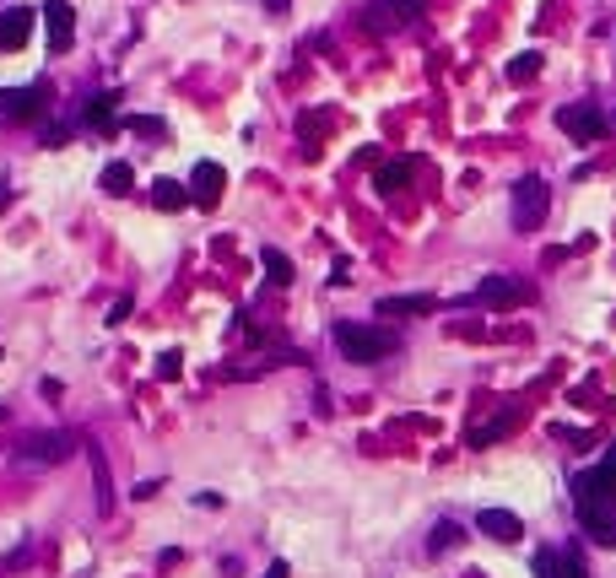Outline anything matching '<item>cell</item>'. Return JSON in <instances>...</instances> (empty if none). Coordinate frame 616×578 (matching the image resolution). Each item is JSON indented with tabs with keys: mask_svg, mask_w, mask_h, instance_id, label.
Wrapping results in <instances>:
<instances>
[{
	"mask_svg": "<svg viewBox=\"0 0 616 578\" xmlns=\"http://www.w3.org/2000/svg\"><path fill=\"white\" fill-rule=\"evenodd\" d=\"M33 22H38V12L6 6V12H0V49H22V44L33 38Z\"/></svg>",
	"mask_w": 616,
	"mask_h": 578,
	"instance_id": "cell-12",
	"label": "cell"
},
{
	"mask_svg": "<svg viewBox=\"0 0 616 578\" xmlns=\"http://www.w3.org/2000/svg\"><path fill=\"white\" fill-rule=\"evenodd\" d=\"M152 201H157V211H184L189 206V189L179 178H157L152 184Z\"/></svg>",
	"mask_w": 616,
	"mask_h": 578,
	"instance_id": "cell-15",
	"label": "cell"
},
{
	"mask_svg": "<svg viewBox=\"0 0 616 578\" xmlns=\"http://www.w3.org/2000/svg\"><path fill=\"white\" fill-rule=\"evenodd\" d=\"M71 455H76V438L71 432H33L12 455V465L17 471H49V465H65Z\"/></svg>",
	"mask_w": 616,
	"mask_h": 578,
	"instance_id": "cell-2",
	"label": "cell"
},
{
	"mask_svg": "<svg viewBox=\"0 0 616 578\" xmlns=\"http://www.w3.org/2000/svg\"><path fill=\"white\" fill-rule=\"evenodd\" d=\"M573 487H579V503H589V497H616V443L605 448V460H600L595 471H584Z\"/></svg>",
	"mask_w": 616,
	"mask_h": 578,
	"instance_id": "cell-8",
	"label": "cell"
},
{
	"mask_svg": "<svg viewBox=\"0 0 616 578\" xmlns=\"http://www.w3.org/2000/svg\"><path fill=\"white\" fill-rule=\"evenodd\" d=\"M222 189H228L222 162H195V173H189V201H195V206H205V211H212V206L222 201Z\"/></svg>",
	"mask_w": 616,
	"mask_h": 578,
	"instance_id": "cell-7",
	"label": "cell"
},
{
	"mask_svg": "<svg viewBox=\"0 0 616 578\" xmlns=\"http://www.w3.org/2000/svg\"><path fill=\"white\" fill-rule=\"evenodd\" d=\"M260 265H265V276L276 281V287H287V281H292V260H287L282 249H260Z\"/></svg>",
	"mask_w": 616,
	"mask_h": 578,
	"instance_id": "cell-18",
	"label": "cell"
},
{
	"mask_svg": "<svg viewBox=\"0 0 616 578\" xmlns=\"http://www.w3.org/2000/svg\"><path fill=\"white\" fill-rule=\"evenodd\" d=\"M130 131H141V136H163V124H157V119H130Z\"/></svg>",
	"mask_w": 616,
	"mask_h": 578,
	"instance_id": "cell-25",
	"label": "cell"
},
{
	"mask_svg": "<svg viewBox=\"0 0 616 578\" xmlns=\"http://www.w3.org/2000/svg\"><path fill=\"white\" fill-rule=\"evenodd\" d=\"M135 189V168L130 162H108L103 168V195H130Z\"/></svg>",
	"mask_w": 616,
	"mask_h": 578,
	"instance_id": "cell-17",
	"label": "cell"
},
{
	"mask_svg": "<svg viewBox=\"0 0 616 578\" xmlns=\"http://www.w3.org/2000/svg\"><path fill=\"white\" fill-rule=\"evenodd\" d=\"M438 297L428 292H405V297H379V319H400V313H433Z\"/></svg>",
	"mask_w": 616,
	"mask_h": 578,
	"instance_id": "cell-14",
	"label": "cell"
},
{
	"mask_svg": "<svg viewBox=\"0 0 616 578\" xmlns=\"http://www.w3.org/2000/svg\"><path fill=\"white\" fill-rule=\"evenodd\" d=\"M411 184V162L400 157V162H384L379 173H373V189H379V195H395V189H405Z\"/></svg>",
	"mask_w": 616,
	"mask_h": 578,
	"instance_id": "cell-16",
	"label": "cell"
},
{
	"mask_svg": "<svg viewBox=\"0 0 616 578\" xmlns=\"http://www.w3.org/2000/svg\"><path fill=\"white\" fill-rule=\"evenodd\" d=\"M535 76H540V54L535 49H524V54L508 59V82H535Z\"/></svg>",
	"mask_w": 616,
	"mask_h": 578,
	"instance_id": "cell-19",
	"label": "cell"
},
{
	"mask_svg": "<svg viewBox=\"0 0 616 578\" xmlns=\"http://www.w3.org/2000/svg\"><path fill=\"white\" fill-rule=\"evenodd\" d=\"M130 319V297H114V308H108V325H124Z\"/></svg>",
	"mask_w": 616,
	"mask_h": 578,
	"instance_id": "cell-24",
	"label": "cell"
},
{
	"mask_svg": "<svg viewBox=\"0 0 616 578\" xmlns=\"http://www.w3.org/2000/svg\"><path fill=\"white\" fill-rule=\"evenodd\" d=\"M38 17H44V28H49V44H54V54L76 44V12L65 6V0H49V6H44Z\"/></svg>",
	"mask_w": 616,
	"mask_h": 578,
	"instance_id": "cell-11",
	"label": "cell"
},
{
	"mask_svg": "<svg viewBox=\"0 0 616 578\" xmlns=\"http://www.w3.org/2000/svg\"><path fill=\"white\" fill-rule=\"evenodd\" d=\"M114 103H119V92H92L87 98V124H114Z\"/></svg>",
	"mask_w": 616,
	"mask_h": 578,
	"instance_id": "cell-20",
	"label": "cell"
},
{
	"mask_svg": "<svg viewBox=\"0 0 616 578\" xmlns=\"http://www.w3.org/2000/svg\"><path fill=\"white\" fill-rule=\"evenodd\" d=\"M6 206H12V189H6V184H0V217H6Z\"/></svg>",
	"mask_w": 616,
	"mask_h": 578,
	"instance_id": "cell-27",
	"label": "cell"
},
{
	"mask_svg": "<svg viewBox=\"0 0 616 578\" xmlns=\"http://www.w3.org/2000/svg\"><path fill=\"white\" fill-rule=\"evenodd\" d=\"M0 422H6V411H0Z\"/></svg>",
	"mask_w": 616,
	"mask_h": 578,
	"instance_id": "cell-28",
	"label": "cell"
},
{
	"mask_svg": "<svg viewBox=\"0 0 616 578\" xmlns=\"http://www.w3.org/2000/svg\"><path fill=\"white\" fill-rule=\"evenodd\" d=\"M563 578H589V567H584L579 551H563Z\"/></svg>",
	"mask_w": 616,
	"mask_h": 578,
	"instance_id": "cell-22",
	"label": "cell"
},
{
	"mask_svg": "<svg viewBox=\"0 0 616 578\" xmlns=\"http://www.w3.org/2000/svg\"><path fill=\"white\" fill-rule=\"evenodd\" d=\"M335 346L347 362H379L395 352V336L379 330V325H357V319H347V325H335Z\"/></svg>",
	"mask_w": 616,
	"mask_h": 578,
	"instance_id": "cell-1",
	"label": "cell"
},
{
	"mask_svg": "<svg viewBox=\"0 0 616 578\" xmlns=\"http://www.w3.org/2000/svg\"><path fill=\"white\" fill-rule=\"evenodd\" d=\"M476 297L492 303V308H514V303H524V287H519V281H508V276H482Z\"/></svg>",
	"mask_w": 616,
	"mask_h": 578,
	"instance_id": "cell-13",
	"label": "cell"
},
{
	"mask_svg": "<svg viewBox=\"0 0 616 578\" xmlns=\"http://www.w3.org/2000/svg\"><path fill=\"white\" fill-rule=\"evenodd\" d=\"M411 17H422V0H373V6L363 12V28L368 33H395V28H405Z\"/></svg>",
	"mask_w": 616,
	"mask_h": 578,
	"instance_id": "cell-5",
	"label": "cell"
},
{
	"mask_svg": "<svg viewBox=\"0 0 616 578\" xmlns=\"http://www.w3.org/2000/svg\"><path fill=\"white\" fill-rule=\"evenodd\" d=\"M179 362H184L179 352H163V357H157V378H179Z\"/></svg>",
	"mask_w": 616,
	"mask_h": 578,
	"instance_id": "cell-23",
	"label": "cell"
},
{
	"mask_svg": "<svg viewBox=\"0 0 616 578\" xmlns=\"http://www.w3.org/2000/svg\"><path fill=\"white\" fill-rule=\"evenodd\" d=\"M44 87L33 82V87H0V114L6 119H38L44 114Z\"/></svg>",
	"mask_w": 616,
	"mask_h": 578,
	"instance_id": "cell-9",
	"label": "cell"
},
{
	"mask_svg": "<svg viewBox=\"0 0 616 578\" xmlns=\"http://www.w3.org/2000/svg\"><path fill=\"white\" fill-rule=\"evenodd\" d=\"M557 124L579 141V146H595L605 131H611V119L595 108V103H568V108H557Z\"/></svg>",
	"mask_w": 616,
	"mask_h": 578,
	"instance_id": "cell-4",
	"label": "cell"
},
{
	"mask_svg": "<svg viewBox=\"0 0 616 578\" xmlns=\"http://www.w3.org/2000/svg\"><path fill=\"white\" fill-rule=\"evenodd\" d=\"M546 206H552V189H546V178H519L514 184V227L519 233H535L546 222Z\"/></svg>",
	"mask_w": 616,
	"mask_h": 578,
	"instance_id": "cell-3",
	"label": "cell"
},
{
	"mask_svg": "<svg viewBox=\"0 0 616 578\" xmlns=\"http://www.w3.org/2000/svg\"><path fill=\"white\" fill-rule=\"evenodd\" d=\"M476 530L492 535V541H503V546H514V541L524 535V519H519V513H508V508H482V513H476Z\"/></svg>",
	"mask_w": 616,
	"mask_h": 578,
	"instance_id": "cell-10",
	"label": "cell"
},
{
	"mask_svg": "<svg viewBox=\"0 0 616 578\" xmlns=\"http://www.w3.org/2000/svg\"><path fill=\"white\" fill-rule=\"evenodd\" d=\"M579 525H584L589 541L616 546V497H589V503H579Z\"/></svg>",
	"mask_w": 616,
	"mask_h": 578,
	"instance_id": "cell-6",
	"label": "cell"
},
{
	"mask_svg": "<svg viewBox=\"0 0 616 578\" xmlns=\"http://www.w3.org/2000/svg\"><path fill=\"white\" fill-rule=\"evenodd\" d=\"M454 541H460V525H449V519H444V525H438V530H433V541H428V551H433V557H438V551H449V546H454Z\"/></svg>",
	"mask_w": 616,
	"mask_h": 578,
	"instance_id": "cell-21",
	"label": "cell"
},
{
	"mask_svg": "<svg viewBox=\"0 0 616 578\" xmlns=\"http://www.w3.org/2000/svg\"><path fill=\"white\" fill-rule=\"evenodd\" d=\"M265 578H287V562H270V567H265Z\"/></svg>",
	"mask_w": 616,
	"mask_h": 578,
	"instance_id": "cell-26",
	"label": "cell"
}]
</instances>
